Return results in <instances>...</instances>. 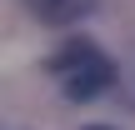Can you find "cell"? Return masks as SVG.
<instances>
[{
	"label": "cell",
	"mask_w": 135,
	"mask_h": 130,
	"mask_svg": "<svg viewBox=\"0 0 135 130\" xmlns=\"http://www.w3.org/2000/svg\"><path fill=\"white\" fill-rule=\"evenodd\" d=\"M105 80H110L105 60H100V55H90V60H85V70L65 80V95H70V100H90V95H95V90H100Z\"/></svg>",
	"instance_id": "7a4b0ae2"
},
{
	"label": "cell",
	"mask_w": 135,
	"mask_h": 130,
	"mask_svg": "<svg viewBox=\"0 0 135 130\" xmlns=\"http://www.w3.org/2000/svg\"><path fill=\"white\" fill-rule=\"evenodd\" d=\"M30 10H35L45 25H80V20L95 10V0H30Z\"/></svg>",
	"instance_id": "6da1fadb"
},
{
	"label": "cell",
	"mask_w": 135,
	"mask_h": 130,
	"mask_svg": "<svg viewBox=\"0 0 135 130\" xmlns=\"http://www.w3.org/2000/svg\"><path fill=\"white\" fill-rule=\"evenodd\" d=\"M95 130H105V125H95Z\"/></svg>",
	"instance_id": "3957f363"
}]
</instances>
